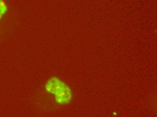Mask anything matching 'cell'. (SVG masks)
<instances>
[{"label":"cell","instance_id":"cell-1","mask_svg":"<svg viewBox=\"0 0 157 117\" xmlns=\"http://www.w3.org/2000/svg\"><path fill=\"white\" fill-rule=\"evenodd\" d=\"M45 88L48 92L55 96L56 100L59 103H68L71 99L70 89L57 78H52L48 80Z\"/></svg>","mask_w":157,"mask_h":117},{"label":"cell","instance_id":"cell-2","mask_svg":"<svg viewBox=\"0 0 157 117\" xmlns=\"http://www.w3.org/2000/svg\"><path fill=\"white\" fill-rule=\"evenodd\" d=\"M7 7L4 0H0V20L7 12Z\"/></svg>","mask_w":157,"mask_h":117}]
</instances>
